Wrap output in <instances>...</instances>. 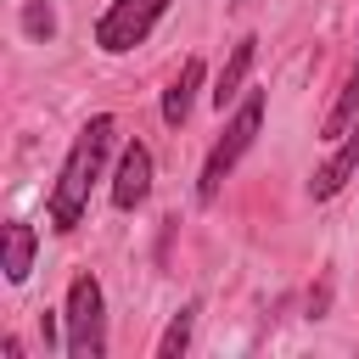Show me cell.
Masks as SVG:
<instances>
[{"label": "cell", "instance_id": "6da1fadb", "mask_svg": "<svg viewBox=\"0 0 359 359\" xmlns=\"http://www.w3.org/2000/svg\"><path fill=\"white\" fill-rule=\"evenodd\" d=\"M112 140H118V118H112V112H101V118H90V123L79 129V140H73V151L62 157V174H56V185H50V230H73V224L84 219L90 185L101 180V163H107Z\"/></svg>", "mask_w": 359, "mask_h": 359}, {"label": "cell", "instance_id": "7a4b0ae2", "mask_svg": "<svg viewBox=\"0 0 359 359\" xmlns=\"http://www.w3.org/2000/svg\"><path fill=\"white\" fill-rule=\"evenodd\" d=\"M258 123H264V90H247V95H241V107H236V118L224 123V135L213 140V151H208V163H202L196 202H213V196H219L224 174H230V168L247 157V146L258 140Z\"/></svg>", "mask_w": 359, "mask_h": 359}, {"label": "cell", "instance_id": "3957f363", "mask_svg": "<svg viewBox=\"0 0 359 359\" xmlns=\"http://www.w3.org/2000/svg\"><path fill=\"white\" fill-rule=\"evenodd\" d=\"M67 353L73 359H101L107 353V297H101V280L95 275H73L67 286Z\"/></svg>", "mask_w": 359, "mask_h": 359}, {"label": "cell", "instance_id": "277c9868", "mask_svg": "<svg viewBox=\"0 0 359 359\" xmlns=\"http://www.w3.org/2000/svg\"><path fill=\"white\" fill-rule=\"evenodd\" d=\"M168 6H174V0H112V6L101 11V22H95V45H101L107 56H123V50L146 45V34L163 22Z\"/></svg>", "mask_w": 359, "mask_h": 359}, {"label": "cell", "instance_id": "5b68a950", "mask_svg": "<svg viewBox=\"0 0 359 359\" xmlns=\"http://www.w3.org/2000/svg\"><path fill=\"white\" fill-rule=\"evenodd\" d=\"M151 196V151L140 146V140H129L123 146V157H118V174H112V208H140Z\"/></svg>", "mask_w": 359, "mask_h": 359}, {"label": "cell", "instance_id": "8992f818", "mask_svg": "<svg viewBox=\"0 0 359 359\" xmlns=\"http://www.w3.org/2000/svg\"><path fill=\"white\" fill-rule=\"evenodd\" d=\"M353 174H359V118H353V123H348V135L337 140L331 163H320V168H314V180H309V196H314V202H331V196H337V191H342Z\"/></svg>", "mask_w": 359, "mask_h": 359}, {"label": "cell", "instance_id": "52a82bcc", "mask_svg": "<svg viewBox=\"0 0 359 359\" xmlns=\"http://www.w3.org/2000/svg\"><path fill=\"white\" fill-rule=\"evenodd\" d=\"M202 79H208V62H202V56H185V67L174 73V84L163 90V123H168V129H180V123L191 118V101H196V90H202Z\"/></svg>", "mask_w": 359, "mask_h": 359}, {"label": "cell", "instance_id": "ba28073f", "mask_svg": "<svg viewBox=\"0 0 359 359\" xmlns=\"http://www.w3.org/2000/svg\"><path fill=\"white\" fill-rule=\"evenodd\" d=\"M252 56H258V39L247 34V39H236V50H230V62L219 67V79H213V90H208V101L224 112L236 95H241V84H247V73H252Z\"/></svg>", "mask_w": 359, "mask_h": 359}, {"label": "cell", "instance_id": "9c48e42d", "mask_svg": "<svg viewBox=\"0 0 359 359\" xmlns=\"http://www.w3.org/2000/svg\"><path fill=\"white\" fill-rule=\"evenodd\" d=\"M34 247H39L34 224L11 219V224H6V258H0V269H6V280H11V286H22V280H28V269H34Z\"/></svg>", "mask_w": 359, "mask_h": 359}, {"label": "cell", "instance_id": "30bf717a", "mask_svg": "<svg viewBox=\"0 0 359 359\" xmlns=\"http://www.w3.org/2000/svg\"><path fill=\"white\" fill-rule=\"evenodd\" d=\"M353 118H359V62H353L348 84L337 90V101H331V112H325V140H342Z\"/></svg>", "mask_w": 359, "mask_h": 359}, {"label": "cell", "instance_id": "8fae6325", "mask_svg": "<svg viewBox=\"0 0 359 359\" xmlns=\"http://www.w3.org/2000/svg\"><path fill=\"white\" fill-rule=\"evenodd\" d=\"M191 325H196V303H185V309L168 320V331L157 337V359H180V353L191 348Z\"/></svg>", "mask_w": 359, "mask_h": 359}, {"label": "cell", "instance_id": "7c38bea8", "mask_svg": "<svg viewBox=\"0 0 359 359\" xmlns=\"http://www.w3.org/2000/svg\"><path fill=\"white\" fill-rule=\"evenodd\" d=\"M22 34L39 39V45L56 34V11H50V0H28V6H22Z\"/></svg>", "mask_w": 359, "mask_h": 359}]
</instances>
